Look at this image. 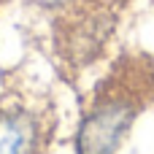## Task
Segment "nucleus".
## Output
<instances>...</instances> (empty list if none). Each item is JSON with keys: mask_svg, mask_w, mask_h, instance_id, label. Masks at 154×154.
<instances>
[{"mask_svg": "<svg viewBox=\"0 0 154 154\" xmlns=\"http://www.w3.org/2000/svg\"><path fill=\"white\" fill-rule=\"evenodd\" d=\"M57 130L49 100L0 95V154H46Z\"/></svg>", "mask_w": 154, "mask_h": 154, "instance_id": "2", "label": "nucleus"}, {"mask_svg": "<svg viewBox=\"0 0 154 154\" xmlns=\"http://www.w3.org/2000/svg\"><path fill=\"white\" fill-rule=\"evenodd\" d=\"M149 103H154V60L146 54L119 57L81 111L76 154H116Z\"/></svg>", "mask_w": 154, "mask_h": 154, "instance_id": "1", "label": "nucleus"}]
</instances>
